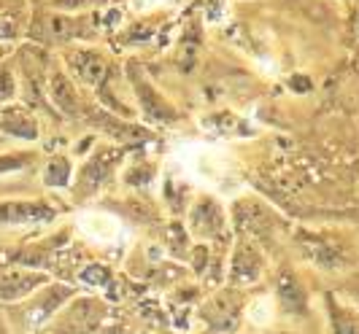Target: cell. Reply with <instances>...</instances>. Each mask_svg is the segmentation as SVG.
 Returning <instances> with one entry per match:
<instances>
[{"instance_id":"cell-8","label":"cell","mask_w":359,"mask_h":334,"mask_svg":"<svg viewBox=\"0 0 359 334\" xmlns=\"http://www.w3.org/2000/svg\"><path fill=\"white\" fill-rule=\"evenodd\" d=\"M257 275H259V256L254 253V248L243 246L238 253H235L230 281L233 283H252Z\"/></svg>"},{"instance_id":"cell-5","label":"cell","mask_w":359,"mask_h":334,"mask_svg":"<svg viewBox=\"0 0 359 334\" xmlns=\"http://www.w3.org/2000/svg\"><path fill=\"white\" fill-rule=\"evenodd\" d=\"M0 132H6L11 138H22V141H36L38 122L27 108L6 106L0 108Z\"/></svg>"},{"instance_id":"cell-14","label":"cell","mask_w":359,"mask_h":334,"mask_svg":"<svg viewBox=\"0 0 359 334\" xmlns=\"http://www.w3.org/2000/svg\"><path fill=\"white\" fill-rule=\"evenodd\" d=\"M19 11L14 6H6L3 0H0V41L6 38H17L19 36Z\"/></svg>"},{"instance_id":"cell-13","label":"cell","mask_w":359,"mask_h":334,"mask_svg":"<svg viewBox=\"0 0 359 334\" xmlns=\"http://www.w3.org/2000/svg\"><path fill=\"white\" fill-rule=\"evenodd\" d=\"M17 97V73L6 62H0V108H6Z\"/></svg>"},{"instance_id":"cell-17","label":"cell","mask_w":359,"mask_h":334,"mask_svg":"<svg viewBox=\"0 0 359 334\" xmlns=\"http://www.w3.org/2000/svg\"><path fill=\"white\" fill-rule=\"evenodd\" d=\"M0 334H14L11 326H8V321H6V316H3V310H0Z\"/></svg>"},{"instance_id":"cell-15","label":"cell","mask_w":359,"mask_h":334,"mask_svg":"<svg viewBox=\"0 0 359 334\" xmlns=\"http://www.w3.org/2000/svg\"><path fill=\"white\" fill-rule=\"evenodd\" d=\"M332 326H335V334H359V321L343 313L338 305H332Z\"/></svg>"},{"instance_id":"cell-6","label":"cell","mask_w":359,"mask_h":334,"mask_svg":"<svg viewBox=\"0 0 359 334\" xmlns=\"http://www.w3.org/2000/svg\"><path fill=\"white\" fill-rule=\"evenodd\" d=\"M222 211H219V205H216L214 200H203L195 205V211H192V229L198 232L200 237H214L222 232Z\"/></svg>"},{"instance_id":"cell-2","label":"cell","mask_w":359,"mask_h":334,"mask_svg":"<svg viewBox=\"0 0 359 334\" xmlns=\"http://www.w3.org/2000/svg\"><path fill=\"white\" fill-rule=\"evenodd\" d=\"M81 291V286L68 281H46L33 294L19 299L8 307H0L14 334H41L52 323V318Z\"/></svg>"},{"instance_id":"cell-3","label":"cell","mask_w":359,"mask_h":334,"mask_svg":"<svg viewBox=\"0 0 359 334\" xmlns=\"http://www.w3.org/2000/svg\"><path fill=\"white\" fill-rule=\"evenodd\" d=\"M46 281H52V275L43 270L11 262V259L0 262V307H8L19 299H25Z\"/></svg>"},{"instance_id":"cell-7","label":"cell","mask_w":359,"mask_h":334,"mask_svg":"<svg viewBox=\"0 0 359 334\" xmlns=\"http://www.w3.org/2000/svg\"><path fill=\"white\" fill-rule=\"evenodd\" d=\"M71 65H73V71L79 73V78H84L87 84H100L103 78H106V62L97 57L95 52H76L71 54Z\"/></svg>"},{"instance_id":"cell-16","label":"cell","mask_w":359,"mask_h":334,"mask_svg":"<svg viewBox=\"0 0 359 334\" xmlns=\"http://www.w3.org/2000/svg\"><path fill=\"white\" fill-rule=\"evenodd\" d=\"M27 165H33V154H6V157H0V176L14 173V170L27 167Z\"/></svg>"},{"instance_id":"cell-4","label":"cell","mask_w":359,"mask_h":334,"mask_svg":"<svg viewBox=\"0 0 359 334\" xmlns=\"http://www.w3.org/2000/svg\"><path fill=\"white\" fill-rule=\"evenodd\" d=\"M57 218V208L46 200H6L0 202V235L25 227H43Z\"/></svg>"},{"instance_id":"cell-12","label":"cell","mask_w":359,"mask_h":334,"mask_svg":"<svg viewBox=\"0 0 359 334\" xmlns=\"http://www.w3.org/2000/svg\"><path fill=\"white\" fill-rule=\"evenodd\" d=\"M76 281L81 283V286H87V288H108L111 281H114V275H111V270H108L106 264H84L79 270Z\"/></svg>"},{"instance_id":"cell-10","label":"cell","mask_w":359,"mask_h":334,"mask_svg":"<svg viewBox=\"0 0 359 334\" xmlns=\"http://www.w3.org/2000/svg\"><path fill=\"white\" fill-rule=\"evenodd\" d=\"M43 183L52 189H68L71 183V162L65 157H52L43 167Z\"/></svg>"},{"instance_id":"cell-11","label":"cell","mask_w":359,"mask_h":334,"mask_svg":"<svg viewBox=\"0 0 359 334\" xmlns=\"http://www.w3.org/2000/svg\"><path fill=\"white\" fill-rule=\"evenodd\" d=\"M278 294H281V302H284V307H287L289 313H303L306 310V294H303V288L297 286V281L292 275L281 278Z\"/></svg>"},{"instance_id":"cell-20","label":"cell","mask_w":359,"mask_h":334,"mask_svg":"<svg viewBox=\"0 0 359 334\" xmlns=\"http://www.w3.org/2000/svg\"><path fill=\"white\" fill-rule=\"evenodd\" d=\"M0 54H3V46H0Z\"/></svg>"},{"instance_id":"cell-9","label":"cell","mask_w":359,"mask_h":334,"mask_svg":"<svg viewBox=\"0 0 359 334\" xmlns=\"http://www.w3.org/2000/svg\"><path fill=\"white\" fill-rule=\"evenodd\" d=\"M235 316H238V310H235L227 299H214V302L203 310V318H205L214 329H222V332H230V329H233Z\"/></svg>"},{"instance_id":"cell-19","label":"cell","mask_w":359,"mask_h":334,"mask_svg":"<svg viewBox=\"0 0 359 334\" xmlns=\"http://www.w3.org/2000/svg\"><path fill=\"white\" fill-rule=\"evenodd\" d=\"M357 302H359V288H357Z\"/></svg>"},{"instance_id":"cell-1","label":"cell","mask_w":359,"mask_h":334,"mask_svg":"<svg viewBox=\"0 0 359 334\" xmlns=\"http://www.w3.org/2000/svg\"><path fill=\"white\" fill-rule=\"evenodd\" d=\"M49 334H141L130 326L125 313L106 297L84 294L76 297L52 318Z\"/></svg>"},{"instance_id":"cell-18","label":"cell","mask_w":359,"mask_h":334,"mask_svg":"<svg viewBox=\"0 0 359 334\" xmlns=\"http://www.w3.org/2000/svg\"><path fill=\"white\" fill-rule=\"evenodd\" d=\"M292 84H294L297 89H308V87H311V84H308V78H294Z\"/></svg>"},{"instance_id":"cell-21","label":"cell","mask_w":359,"mask_h":334,"mask_svg":"<svg viewBox=\"0 0 359 334\" xmlns=\"http://www.w3.org/2000/svg\"><path fill=\"white\" fill-rule=\"evenodd\" d=\"M41 334H49V332H41Z\"/></svg>"}]
</instances>
